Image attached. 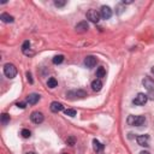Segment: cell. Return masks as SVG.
Segmentation results:
<instances>
[{
  "label": "cell",
  "instance_id": "cell-1",
  "mask_svg": "<svg viewBox=\"0 0 154 154\" xmlns=\"http://www.w3.org/2000/svg\"><path fill=\"white\" fill-rule=\"evenodd\" d=\"M146 122V118L143 116H129L128 117V123L129 125L132 126H141Z\"/></svg>",
  "mask_w": 154,
  "mask_h": 154
},
{
  "label": "cell",
  "instance_id": "cell-2",
  "mask_svg": "<svg viewBox=\"0 0 154 154\" xmlns=\"http://www.w3.org/2000/svg\"><path fill=\"white\" fill-rule=\"evenodd\" d=\"M4 74L7 78H15L16 75H17V68L13 65V64H5L4 65Z\"/></svg>",
  "mask_w": 154,
  "mask_h": 154
},
{
  "label": "cell",
  "instance_id": "cell-3",
  "mask_svg": "<svg viewBox=\"0 0 154 154\" xmlns=\"http://www.w3.org/2000/svg\"><path fill=\"white\" fill-rule=\"evenodd\" d=\"M147 100H148V95H147V94L138 93V94L135 96V99H134V104L137 105V106H142V105H144L146 102H147Z\"/></svg>",
  "mask_w": 154,
  "mask_h": 154
},
{
  "label": "cell",
  "instance_id": "cell-4",
  "mask_svg": "<svg viewBox=\"0 0 154 154\" xmlns=\"http://www.w3.org/2000/svg\"><path fill=\"white\" fill-rule=\"evenodd\" d=\"M87 18L90 21V22H93V23H97L99 21H100V12H97L96 10H89L88 12H87Z\"/></svg>",
  "mask_w": 154,
  "mask_h": 154
},
{
  "label": "cell",
  "instance_id": "cell-5",
  "mask_svg": "<svg viewBox=\"0 0 154 154\" xmlns=\"http://www.w3.org/2000/svg\"><path fill=\"white\" fill-rule=\"evenodd\" d=\"M66 96L72 99V96H75V99H82L84 96H87V93L82 89H78V90H71L69 93H66Z\"/></svg>",
  "mask_w": 154,
  "mask_h": 154
},
{
  "label": "cell",
  "instance_id": "cell-6",
  "mask_svg": "<svg viewBox=\"0 0 154 154\" xmlns=\"http://www.w3.org/2000/svg\"><path fill=\"white\" fill-rule=\"evenodd\" d=\"M100 17L102 19H110L112 17V10H111V7H109V6H101Z\"/></svg>",
  "mask_w": 154,
  "mask_h": 154
},
{
  "label": "cell",
  "instance_id": "cell-7",
  "mask_svg": "<svg viewBox=\"0 0 154 154\" xmlns=\"http://www.w3.org/2000/svg\"><path fill=\"white\" fill-rule=\"evenodd\" d=\"M30 119H31V122L35 123V124H41V123L43 122V115H42L41 112H39V111H35V112L31 113Z\"/></svg>",
  "mask_w": 154,
  "mask_h": 154
},
{
  "label": "cell",
  "instance_id": "cell-8",
  "mask_svg": "<svg viewBox=\"0 0 154 154\" xmlns=\"http://www.w3.org/2000/svg\"><path fill=\"white\" fill-rule=\"evenodd\" d=\"M40 97H41V96H40L39 94L33 93V94H29V95L27 96L25 102H27V104H29V105H35V104H37V102H39Z\"/></svg>",
  "mask_w": 154,
  "mask_h": 154
},
{
  "label": "cell",
  "instance_id": "cell-9",
  "mask_svg": "<svg viewBox=\"0 0 154 154\" xmlns=\"http://www.w3.org/2000/svg\"><path fill=\"white\" fill-rule=\"evenodd\" d=\"M96 62H97V59H96L95 57L88 56V57H86V59H84V65H86L87 68L92 69V68H94V66L96 65Z\"/></svg>",
  "mask_w": 154,
  "mask_h": 154
},
{
  "label": "cell",
  "instance_id": "cell-10",
  "mask_svg": "<svg viewBox=\"0 0 154 154\" xmlns=\"http://www.w3.org/2000/svg\"><path fill=\"white\" fill-rule=\"evenodd\" d=\"M142 84H143V87H144L147 90H149V92L154 89V81H153L150 77H144L143 81H142Z\"/></svg>",
  "mask_w": 154,
  "mask_h": 154
},
{
  "label": "cell",
  "instance_id": "cell-11",
  "mask_svg": "<svg viewBox=\"0 0 154 154\" xmlns=\"http://www.w3.org/2000/svg\"><path fill=\"white\" fill-rule=\"evenodd\" d=\"M148 140H149V136L148 135H138L136 137V141L140 146L142 147H147L148 146Z\"/></svg>",
  "mask_w": 154,
  "mask_h": 154
},
{
  "label": "cell",
  "instance_id": "cell-12",
  "mask_svg": "<svg viewBox=\"0 0 154 154\" xmlns=\"http://www.w3.org/2000/svg\"><path fill=\"white\" fill-rule=\"evenodd\" d=\"M63 110H64L63 104H60V102H58V101H53L52 104H51V111L54 112V113L60 112V111H63Z\"/></svg>",
  "mask_w": 154,
  "mask_h": 154
},
{
  "label": "cell",
  "instance_id": "cell-13",
  "mask_svg": "<svg viewBox=\"0 0 154 154\" xmlns=\"http://www.w3.org/2000/svg\"><path fill=\"white\" fill-rule=\"evenodd\" d=\"M88 29H89V25H88V23H87L86 21L80 22V23L76 25V30H77L78 33H86Z\"/></svg>",
  "mask_w": 154,
  "mask_h": 154
},
{
  "label": "cell",
  "instance_id": "cell-14",
  "mask_svg": "<svg viewBox=\"0 0 154 154\" xmlns=\"http://www.w3.org/2000/svg\"><path fill=\"white\" fill-rule=\"evenodd\" d=\"M93 148L96 153H100V152H102V149H104V144H102L100 141H97L96 138H94L93 140Z\"/></svg>",
  "mask_w": 154,
  "mask_h": 154
},
{
  "label": "cell",
  "instance_id": "cell-15",
  "mask_svg": "<svg viewBox=\"0 0 154 154\" xmlns=\"http://www.w3.org/2000/svg\"><path fill=\"white\" fill-rule=\"evenodd\" d=\"M101 88H102V82H101V80L97 78V80H95V81L92 82V89H93L94 92H100Z\"/></svg>",
  "mask_w": 154,
  "mask_h": 154
},
{
  "label": "cell",
  "instance_id": "cell-16",
  "mask_svg": "<svg viewBox=\"0 0 154 154\" xmlns=\"http://www.w3.org/2000/svg\"><path fill=\"white\" fill-rule=\"evenodd\" d=\"M0 19H1L4 23H12L15 21V18L12 16H10L9 13H1V16H0Z\"/></svg>",
  "mask_w": 154,
  "mask_h": 154
},
{
  "label": "cell",
  "instance_id": "cell-17",
  "mask_svg": "<svg viewBox=\"0 0 154 154\" xmlns=\"http://www.w3.org/2000/svg\"><path fill=\"white\" fill-rule=\"evenodd\" d=\"M105 76H106V70H105V68H104V66L97 68V70H96V77H99V80H100V78H104Z\"/></svg>",
  "mask_w": 154,
  "mask_h": 154
},
{
  "label": "cell",
  "instance_id": "cell-18",
  "mask_svg": "<svg viewBox=\"0 0 154 154\" xmlns=\"http://www.w3.org/2000/svg\"><path fill=\"white\" fill-rule=\"evenodd\" d=\"M47 86H48L49 88H56V87L58 86V81H57L54 77H51V78H48V81H47Z\"/></svg>",
  "mask_w": 154,
  "mask_h": 154
},
{
  "label": "cell",
  "instance_id": "cell-19",
  "mask_svg": "<svg viewBox=\"0 0 154 154\" xmlns=\"http://www.w3.org/2000/svg\"><path fill=\"white\" fill-rule=\"evenodd\" d=\"M63 60H64V56H62V54H59V56H56V57L52 59L53 64H56V65H58V64H62V63H63Z\"/></svg>",
  "mask_w": 154,
  "mask_h": 154
},
{
  "label": "cell",
  "instance_id": "cell-20",
  "mask_svg": "<svg viewBox=\"0 0 154 154\" xmlns=\"http://www.w3.org/2000/svg\"><path fill=\"white\" fill-rule=\"evenodd\" d=\"M9 122H10V116H9L7 113H3V115H1V123H3L4 125H6Z\"/></svg>",
  "mask_w": 154,
  "mask_h": 154
},
{
  "label": "cell",
  "instance_id": "cell-21",
  "mask_svg": "<svg viewBox=\"0 0 154 154\" xmlns=\"http://www.w3.org/2000/svg\"><path fill=\"white\" fill-rule=\"evenodd\" d=\"M21 135H22L23 138H29V137L31 136V132H30V130H28V129H23V130L21 131Z\"/></svg>",
  "mask_w": 154,
  "mask_h": 154
},
{
  "label": "cell",
  "instance_id": "cell-22",
  "mask_svg": "<svg viewBox=\"0 0 154 154\" xmlns=\"http://www.w3.org/2000/svg\"><path fill=\"white\" fill-rule=\"evenodd\" d=\"M65 115L66 116H70V117H75L76 116V110H74V109H66L65 110Z\"/></svg>",
  "mask_w": 154,
  "mask_h": 154
},
{
  "label": "cell",
  "instance_id": "cell-23",
  "mask_svg": "<svg viewBox=\"0 0 154 154\" xmlns=\"http://www.w3.org/2000/svg\"><path fill=\"white\" fill-rule=\"evenodd\" d=\"M66 143H68L69 146H74V144L76 143V138H75L74 136H69V137L66 138Z\"/></svg>",
  "mask_w": 154,
  "mask_h": 154
},
{
  "label": "cell",
  "instance_id": "cell-24",
  "mask_svg": "<svg viewBox=\"0 0 154 154\" xmlns=\"http://www.w3.org/2000/svg\"><path fill=\"white\" fill-rule=\"evenodd\" d=\"M54 5H56L57 7H63V6L66 5V1H65V0H62V1H60V0H56V1H54Z\"/></svg>",
  "mask_w": 154,
  "mask_h": 154
},
{
  "label": "cell",
  "instance_id": "cell-25",
  "mask_svg": "<svg viewBox=\"0 0 154 154\" xmlns=\"http://www.w3.org/2000/svg\"><path fill=\"white\" fill-rule=\"evenodd\" d=\"M27 80H28V82H29L30 84H33V83H34V81H33V77H31V74H30V72H27Z\"/></svg>",
  "mask_w": 154,
  "mask_h": 154
},
{
  "label": "cell",
  "instance_id": "cell-26",
  "mask_svg": "<svg viewBox=\"0 0 154 154\" xmlns=\"http://www.w3.org/2000/svg\"><path fill=\"white\" fill-rule=\"evenodd\" d=\"M17 106H18L19 109H25V104H24V102H18Z\"/></svg>",
  "mask_w": 154,
  "mask_h": 154
},
{
  "label": "cell",
  "instance_id": "cell-27",
  "mask_svg": "<svg viewBox=\"0 0 154 154\" xmlns=\"http://www.w3.org/2000/svg\"><path fill=\"white\" fill-rule=\"evenodd\" d=\"M131 3H132V0H126V1L124 0V1H123V4H131Z\"/></svg>",
  "mask_w": 154,
  "mask_h": 154
},
{
  "label": "cell",
  "instance_id": "cell-28",
  "mask_svg": "<svg viewBox=\"0 0 154 154\" xmlns=\"http://www.w3.org/2000/svg\"><path fill=\"white\" fill-rule=\"evenodd\" d=\"M140 154H150V153L147 152V150H142V152H140Z\"/></svg>",
  "mask_w": 154,
  "mask_h": 154
},
{
  "label": "cell",
  "instance_id": "cell-29",
  "mask_svg": "<svg viewBox=\"0 0 154 154\" xmlns=\"http://www.w3.org/2000/svg\"><path fill=\"white\" fill-rule=\"evenodd\" d=\"M27 154H35V153H34V152H28Z\"/></svg>",
  "mask_w": 154,
  "mask_h": 154
},
{
  "label": "cell",
  "instance_id": "cell-30",
  "mask_svg": "<svg viewBox=\"0 0 154 154\" xmlns=\"http://www.w3.org/2000/svg\"><path fill=\"white\" fill-rule=\"evenodd\" d=\"M152 74H154V68H152Z\"/></svg>",
  "mask_w": 154,
  "mask_h": 154
},
{
  "label": "cell",
  "instance_id": "cell-31",
  "mask_svg": "<svg viewBox=\"0 0 154 154\" xmlns=\"http://www.w3.org/2000/svg\"><path fill=\"white\" fill-rule=\"evenodd\" d=\"M64 154H66V153H64Z\"/></svg>",
  "mask_w": 154,
  "mask_h": 154
}]
</instances>
